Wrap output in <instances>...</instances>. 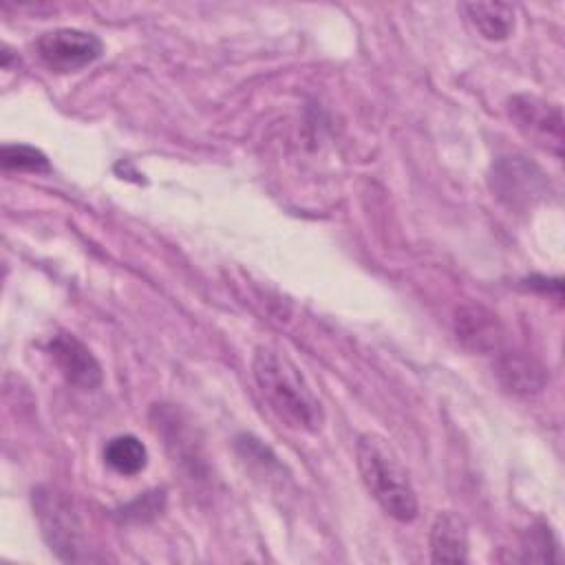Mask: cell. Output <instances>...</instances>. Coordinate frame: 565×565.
<instances>
[{
    "label": "cell",
    "instance_id": "1",
    "mask_svg": "<svg viewBox=\"0 0 565 565\" xmlns=\"http://www.w3.org/2000/svg\"><path fill=\"white\" fill-rule=\"evenodd\" d=\"M252 373L263 399L280 422L305 433H318L322 428L324 408L287 355L269 347H258L252 360Z\"/></svg>",
    "mask_w": 565,
    "mask_h": 565
},
{
    "label": "cell",
    "instance_id": "2",
    "mask_svg": "<svg viewBox=\"0 0 565 565\" xmlns=\"http://www.w3.org/2000/svg\"><path fill=\"white\" fill-rule=\"evenodd\" d=\"M355 457L362 483L377 505L395 521L411 523L417 516V497L393 446L375 433H362Z\"/></svg>",
    "mask_w": 565,
    "mask_h": 565
},
{
    "label": "cell",
    "instance_id": "3",
    "mask_svg": "<svg viewBox=\"0 0 565 565\" xmlns=\"http://www.w3.org/2000/svg\"><path fill=\"white\" fill-rule=\"evenodd\" d=\"M31 501L51 552H55V556L62 561H84V525L73 499L55 486H38Z\"/></svg>",
    "mask_w": 565,
    "mask_h": 565
},
{
    "label": "cell",
    "instance_id": "4",
    "mask_svg": "<svg viewBox=\"0 0 565 565\" xmlns=\"http://www.w3.org/2000/svg\"><path fill=\"white\" fill-rule=\"evenodd\" d=\"M488 185L510 210L523 212L550 194L547 174L525 157H501L492 163Z\"/></svg>",
    "mask_w": 565,
    "mask_h": 565
},
{
    "label": "cell",
    "instance_id": "5",
    "mask_svg": "<svg viewBox=\"0 0 565 565\" xmlns=\"http://www.w3.org/2000/svg\"><path fill=\"white\" fill-rule=\"evenodd\" d=\"M35 46L40 60L55 73L82 71L84 66L93 64L104 51V44L95 33L68 26L42 33Z\"/></svg>",
    "mask_w": 565,
    "mask_h": 565
},
{
    "label": "cell",
    "instance_id": "6",
    "mask_svg": "<svg viewBox=\"0 0 565 565\" xmlns=\"http://www.w3.org/2000/svg\"><path fill=\"white\" fill-rule=\"evenodd\" d=\"M508 115L530 141L561 157L563 115L556 104H550L536 95H514L508 102Z\"/></svg>",
    "mask_w": 565,
    "mask_h": 565
},
{
    "label": "cell",
    "instance_id": "7",
    "mask_svg": "<svg viewBox=\"0 0 565 565\" xmlns=\"http://www.w3.org/2000/svg\"><path fill=\"white\" fill-rule=\"evenodd\" d=\"M452 329L457 340L472 353L497 355L505 344L501 320L481 305H461L455 309Z\"/></svg>",
    "mask_w": 565,
    "mask_h": 565
},
{
    "label": "cell",
    "instance_id": "8",
    "mask_svg": "<svg viewBox=\"0 0 565 565\" xmlns=\"http://www.w3.org/2000/svg\"><path fill=\"white\" fill-rule=\"evenodd\" d=\"M49 353L60 369V373L66 377L68 384L93 391L102 384V366L90 353V349L79 342L71 333H57L49 342Z\"/></svg>",
    "mask_w": 565,
    "mask_h": 565
},
{
    "label": "cell",
    "instance_id": "9",
    "mask_svg": "<svg viewBox=\"0 0 565 565\" xmlns=\"http://www.w3.org/2000/svg\"><path fill=\"white\" fill-rule=\"evenodd\" d=\"M494 375L508 393L521 397L534 395L547 384L545 369L523 351H499L494 360Z\"/></svg>",
    "mask_w": 565,
    "mask_h": 565
},
{
    "label": "cell",
    "instance_id": "10",
    "mask_svg": "<svg viewBox=\"0 0 565 565\" xmlns=\"http://www.w3.org/2000/svg\"><path fill=\"white\" fill-rule=\"evenodd\" d=\"M430 558L435 563L468 561V525L455 512H441L430 527Z\"/></svg>",
    "mask_w": 565,
    "mask_h": 565
},
{
    "label": "cell",
    "instance_id": "11",
    "mask_svg": "<svg viewBox=\"0 0 565 565\" xmlns=\"http://www.w3.org/2000/svg\"><path fill=\"white\" fill-rule=\"evenodd\" d=\"M461 13L486 40L499 42L514 31V7L508 2H463Z\"/></svg>",
    "mask_w": 565,
    "mask_h": 565
},
{
    "label": "cell",
    "instance_id": "12",
    "mask_svg": "<svg viewBox=\"0 0 565 565\" xmlns=\"http://www.w3.org/2000/svg\"><path fill=\"white\" fill-rule=\"evenodd\" d=\"M104 461L124 477L141 472L148 463V450L135 435L113 437L104 448Z\"/></svg>",
    "mask_w": 565,
    "mask_h": 565
},
{
    "label": "cell",
    "instance_id": "13",
    "mask_svg": "<svg viewBox=\"0 0 565 565\" xmlns=\"http://www.w3.org/2000/svg\"><path fill=\"white\" fill-rule=\"evenodd\" d=\"M519 561H530V563H550V561H558V554H556V541L550 532L547 525L539 523V525H532L523 541H521V556Z\"/></svg>",
    "mask_w": 565,
    "mask_h": 565
},
{
    "label": "cell",
    "instance_id": "14",
    "mask_svg": "<svg viewBox=\"0 0 565 565\" xmlns=\"http://www.w3.org/2000/svg\"><path fill=\"white\" fill-rule=\"evenodd\" d=\"M2 168L4 170H31V172H46L51 170L49 159L33 146L24 143H4L2 146Z\"/></svg>",
    "mask_w": 565,
    "mask_h": 565
}]
</instances>
